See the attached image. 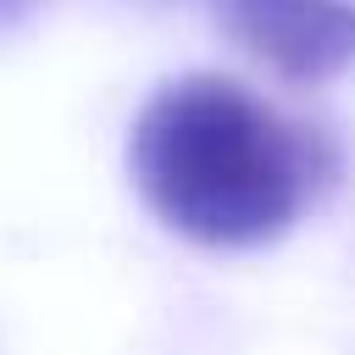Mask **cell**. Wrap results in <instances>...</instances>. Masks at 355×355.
<instances>
[{"instance_id": "cell-2", "label": "cell", "mask_w": 355, "mask_h": 355, "mask_svg": "<svg viewBox=\"0 0 355 355\" xmlns=\"http://www.w3.org/2000/svg\"><path fill=\"white\" fill-rule=\"evenodd\" d=\"M216 22L294 83L355 67V0H211Z\"/></svg>"}, {"instance_id": "cell-1", "label": "cell", "mask_w": 355, "mask_h": 355, "mask_svg": "<svg viewBox=\"0 0 355 355\" xmlns=\"http://www.w3.org/2000/svg\"><path fill=\"white\" fill-rule=\"evenodd\" d=\"M128 172L172 233L211 250H250L316 205L338 172V150L244 83L194 72L144 100L128 133Z\"/></svg>"}, {"instance_id": "cell-3", "label": "cell", "mask_w": 355, "mask_h": 355, "mask_svg": "<svg viewBox=\"0 0 355 355\" xmlns=\"http://www.w3.org/2000/svg\"><path fill=\"white\" fill-rule=\"evenodd\" d=\"M28 6H33V0H0V28H6V22H17Z\"/></svg>"}]
</instances>
